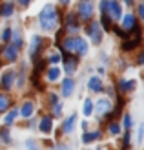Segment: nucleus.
I'll return each instance as SVG.
<instances>
[{
  "label": "nucleus",
  "mask_w": 144,
  "mask_h": 150,
  "mask_svg": "<svg viewBox=\"0 0 144 150\" xmlns=\"http://www.w3.org/2000/svg\"><path fill=\"white\" fill-rule=\"evenodd\" d=\"M39 18H40V28L44 29V31H53L55 26L58 24V13H57L55 7L49 6V4L46 7H42Z\"/></svg>",
  "instance_id": "f257e3e1"
},
{
  "label": "nucleus",
  "mask_w": 144,
  "mask_h": 150,
  "mask_svg": "<svg viewBox=\"0 0 144 150\" xmlns=\"http://www.w3.org/2000/svg\"><path fill=\"white\" fill-rule=\"evenodd\" d=\"M62 51H66V53L86 55L88 53V42L82 37H67L62 42Z\"/></svg>",
  "instance_id": "f03ea898"
},
{
  "label": "nucleus",
  "mask_w": 144,
  "mask_h": 150,
  "mask_svg": "<svg viewBox=\"0 0 144 150\" xmlns=\"http://www.w3.org/2000/svg\"><path fill=\"white\" fill-rule=\"evenodd\" d=\"M86 33L91 37V40L95 44H98L102 40V33H100V22H97V20H91L89 24L86 26Z\"/></svg>",
  "instance_id": "7ed1b4c3"
},
{
  "label": "nucleus",
  "mask_w": 144,
  "mask_h": 150,
  "mask_svg": "<svg viewBox=\"0 0 144 150\" xmlns=\"http://www.w3.org/2000/svg\"><path fill=\"white\" fill-rule=\"evenodd\" d=\"M106 13L110 15L111 20H119L122 17V6H120L119 0H108V7H106Z\"/></svg>",
  "instance_id": "20e7f679"
},
{
  "label": "nucleus",
  "mask_w": 144,
  "mask_h": 150,
  "mask_svg": "<svg viewBox=\"0 0 144 150\" xmlns=\"http://www.w3.org/2000/svg\"><path fill=\"white\" fill-rule=\"evenodd\" d=\"M79 17H80V20H89L93 17V4L89 0H84L79 6Z\"/></svg>",
  "instance_id": "39448f33"
},
{
  "label": "nucleus",
  "mask_w": 144,
  "mask_h": 150,
  "mask_svg": "<svg viewBox=\"0 0 144 150\" xmlns=\"http://www.w3.org/2000/svg\"><path fill=\"white\" fill-rule=\"evenodd\" d=\"M18 50L20 48H17L15 44H9V46H6L2 50V57L6 59L7 62H13V61H17V59H18Z\"/></svg>",
  "instance_id": "423d86ee"
},
{
  "label": "nucleus",
  "mask_w": 144,
  "mask_h": 150,
  "mask_svg": "<svg viewBox=\"0 0 144 150\" xmlns=\"http://www.w3.org/2000/svg\"><path fill=\"white\" fill-rule=\"evenodd\" d=\"M40 48H42V37L33 35L31 44H29V53H31V57H33V59H37V55H39Z\"/></svg>",
  "instance_id": "0eeeda50"
},
{
  "label": "nucleus",
  "mask_w": 144,
  "mask_h": 150,
  "mask_svg": "<svg viewBox=\"0 0 144 150\" xmlns=\"http://www.w3.org/2000/svg\"><path fill=\"white\" fill-rule=\"evenodd\" d=\"M97 112H98V115H106V114H110L111 112V101L110 99H98L97 103Z\"/></svg>",
  "instance_id": "6e6552de"
},
{
  "label": "nucleus",
  "mask_w": 144,
  "mask_h": 150,
  "mask_svg": "<svg viewBox=\"0 0 144 150\" xmlns=\"http://www.w3.org/2000/svg\"><path fill=\"white\" fill-rule=\"evenodd\" d=\"M120 18H122V28L126 31H131L135 28V24H137V17L131 15V13H128V15H124V17H120Z\"/></svg>",
  "instance_id": "1a4fd4ad"
},
{
  "label": "nucleus",
  "mask_w": 144,
  "mask_h": 150,
  "mask_svg": "<svg viewBox=\"0 0 144 150\" xmlns=\"http://www.w3.org/2000/svg\"><path fill=\"white\" fill-rule=\"evenodd\" d=\"M140 33H135V39L133 40H126V42H122V51H131V50H135V48H139L140 46Z\"/></svg>",
  "instance_id": "9d476101"
},
{
  "label": "nucleus",
  "mask_w": 144,
  "mask_h": 150,
  "mask_svg": "<svg viewBox=\"0 0 144 150\" xmlns=\"http://www.w3.org/2000/svg\"><path fill=\"white\" fill-rule=\"evenodd\" d=\"M66 29L71 33H77L79 31V22H77V17H75L73 13H70L66 17Z\"/></svg>",
  "instance_id": "9b49d317"
},
{
  "label": "nucleus",
  "mask_w": 144,
  "mask_h": 150,
  "mask_svg": "<svg viewBox=\"0 0 144 150\" xmlns=\"http://www.w3.org/2000/svg\"><path fill=\"white\" fill-rule=\"evenodd\" d=\"M62 53H64V68H66V71L67 73H73L75 70H77V59H75V57H67V53H66V51H62Z\"/></svg>",
  "instance_id": "f8f14e48"
},
{
  "label": "nucleus",
  "mask_w": 144,
  "mask_h": 150,
  "mask_svg": "<svg viewBox=\"0 0 144 150\" xmlns=\"http://www.w3.org/2000/svg\"><path fill=\"white\" fill-rule=\"evenodd\" d=\"M75 123H77V115L71 114V117H67L66 121H64V125H62V132H64V134H71V132L75 130Z\"/></svg>",
  "instance_id": "ddd939ff"
},
{
  "label": "nucleus",
  "mask_w": 144,
  "mask_h": 150,
  "mask_svg": "<svg viewBox=\"0 0 144 150\" xmlns=\"http://www.w3.org/2000/svg\"><path fill=\"white\" fill-rule=\"evenodd\" d=\"M53 119L49 117V115H44L42 119H40V125H39V128L42 130V134H49L51 130H53Z\"/></svg>",
  "instance_id": "4468645a"
},
{
  "label": "nucleus",
  "mask_w": 144,
  "mask_h": 150,
  "mask_svg": "<svg viewBox=\"0 0 144 150\" xmlns=\"http://www.w3.org/2000/svg\"><path fill=\"white\" fill-rule=\"evenodd\" d=\"M73 90H75V81L73 79H64L62 81V95L70 97L73 93Z\"/></svg>",
  "instance_id": "2eb2a0df"
},
{
  "label": "nucleus",
  "mask_w": 144,
  "mask_h": 150,
  "mask_svg": "<svg viewBox=\"0 0 144 150\" xmlns=\"http://www.w3.org/2000/svg\"><path fill=\"white\" fill-rule=\"evenodd\" d=\"M15 77H17V75H15V71H13V70H7V71L2 75V86H4V88H11L13 82H15Z\"/></svg>",
  "instance_id": "dca6fc26"
},
{
  "label": "nucleus",
  "mask_w": 144,
  "mask_h": 150,
  "mask_svg": "<svg viewBox=\"0 0 144 150\" xmlns=\"http://www.w3.org/2000/svg\"><path fill=\"white\" fill-rule=\"evenodd\" d=\"M119 86H120V93H126V92H130V90H133L135 86H137V82L135 81H126V79H119Z\"/></svg>",
  "instance_id": "f3484780"
},
{
  "label": "nucleus",
  "mask_w": 144,
  "mask_h": 150,
  "mask_svg": "<svg viewBox=\"0 0 144 150\" xmlns=\"http://www.w3.org/2000/svg\"><path fill=\"white\" fill-rule=\"evenodd\" d=\"M33 112H35V104H33V101H26L24 104H22V108H20V114L24 115V117H31Z\"/></svg>",
  "instance_id": "a211bd4d"
},
{
  "label": "nucleus",
  "mask_w": 144,
  "mask_h": 150,
  "mask_svg": "<svg viewBox=\"0 0 144 150\" xmlns=\"http://www.w3.org/2000/svg\"><path fill=\"white\" fill-rule=\"evenodd\" d=\"M88 88L93 92H102V79L100 77H91L88 81Z\"/></svg>",
  "instance_id": "6ab92c4d"
},
{
  "label": "nucleus",
  "mask_w": 144,
  "mask_h": 150,
  "mask_svg": "<svg viewBox=\"0 0 144 150\" xmlns=\"http://www.w3.org/2000/svg\"><path fill=\"white\" fill-rule=\"evenodd\" d=\"M46 77H48L49 82H55L57 79H60V70L57 68V66H51V68L48 70V75H46Z\"/></svg>",
  "instance_id": "aec40b11"
},
{
  "label": "nucleus",
  "mask_w": 144,
  "mask_h": 150,
  "mask_svg": "<svg viewBox=\"0 0 144 150\" xmlns=\"http://www.w3.org/2000/svg\"><path fill=\"white\" fill-rule=\"evenodd\" d=\"M100 137V132H86L84 130V136H82V143H91V141Z\"/></svg>",
  "instance_id": "412c9836"
},
{
  "label": "nucleus",
  "mask_w": 144,
  "mask_h": 150,
  "mask_svg": "<svg viewBox=\"0 0 144 150\" xmlns=\"http://www.w3.org/2000/svg\"><path fill=\"white\" fill-rule=\"evenodd\" d=\"M13 11H15V7H13L11 2H6V4H2V7H0V15H2V17H11Z\"/></svg>",
  "instance_id": "4be33fe9"
},
{
  "label": "nucleus",
  "mask_w": 144,
  "mask_h": 150,
  "mask_svg": "<svg viewBox=\"0 0 144 150\" xmlns=\"http://www.w3.org/2000/svg\"><path fill=\"white\" fill-rule=\"evenodd\" d=\"M17 115H18V110H11L9 114L6 115V119H4V125H6V126H11V125L15 123V119H17Z\"/></svg>",
  "instance_id": "5701e85b"
},
{
  "label": "nucleus",
  "mask_w": 144,
  "mask_h": 150,
  "mask_svg": "<svg viewBox=\"0 0 144 150\" xmlns=\"http://www.w3.org/2000/svg\"><path fill=\"white\" fill-rule=\"evenodd\" d=\"M9 104H11L9 97L4 95V93H0V114H2V112H6L7 108H9Z\"/></svg>",
  "instance_id": "b1692460"
},
{
  "label": "nucleus",
  "mask_w": 144,
  "mask_h": 150,
  "mask_svg": "<svg viewBox=\"0 0 144 150\" xmlns=\"http://www.w3.org/2000/svg\"><path fill=\"white\" fill-rule=\"evenodd\" d=\"M82 112H84L86 117L93 114V103H91V99H86L84 101V104H82Z\"/></svg>",
  "instance_id": "393cba45"
},
{
  "label": "nucleus",
  "mask_w": 144,
  "mask_h": 150,
  "mask_svg": "<svg viewBox=\"0 0 144 150\" xmlns=\"http://www.w3.org/2000/svg\"><path fill=\"white\" fill-rule=\"evenodd\" d=\"M0 137H2V141H6V143L11 141V137H9V126H2V128H0Z\"/></svg>",
  "instance_id": "a878e982"
},
{
  "label": "nucleus",
  "mask_w": 144,
  "mask_h": 150,
  "mask_svg": "<svg viewBox=\"0 0 144 150\" xmlns=\"http://www.w3.org/2000/svg\"><path fill=\"white\" fill-rule=\"evenodd\" d=\"M51 114H53V115H57V117L62 114V106H60V103H58V101L51 104Z\"/></svg>",
  "instance_id": "bb28decb"
},
{
  "label": "nucleus",
  "mask_w": 144,
  "mask_h": 150,
  "mask_svg": "<svg viewBox=\"0 0 144 150\" xmlns=\"http://www.w3.org/2000/svg\"><path fill=\"white\" fill-rule=\"evenodd\" d=\"M124 128H128V130H130L131 128V126H133V119H131V115L130 114H128V112H126V114H124Z\"/></svg>",
  "instance_id": "cd10ccee"
},
{
  "label": "nucleus",
  "mask_w": 144,
  "mask_h": 150,
  "mask_svg": "<svg viewBox=\"0 0 144 150\" xmlns=\"http://www.w3.org/2000/svg\"><path fill=\"white\" fill-rule=\"evenodd\" d=\"M110 20H111V18H110V15H108V13H102L100 24H102V26H104L106 29H110V28H111V24H110Z\"/></svg>",
  "instance_id": "c85d7f7f"
},
{
  "label": "nucleus",
  "mask_w": 144,
  "mask_h": 150,
  "mask_svg": "<svg viewBox=\"0 0 144 150\" xmlns=\"http://www.w3.org/2000/svg\"><path fill=\"white\" fill-rule=\"evenodd\" d=\"M108 128H110V132L113 134V136H119V134H120V126H119V125H117L115 121H111Z\"/></svg>",
  "instance_id": "c756f323"
},
{
  "label": "nucleus",
  "mask_w": 144,
  "mask_h": 150,
  "mask_svg": "<svg viewBox=\"0 0 144 150\" xmlns=\"http://www.w3.org/2000/svg\"><path fill=\"white\" fill-rule=\"evenodd\" d=\"M113 31H115V35H119L120 39H128L130 35H126V31H122L120 28H117V26H113Z\"/></svg>",
  "instance_id": "7c9ffc66"
},
{
  "label": "nucleus",
  "mask_w": 144,
  "mask_h": 150,
  "mask_svg": "<svg viewBox=\"0 0 144 150\" xmlns=\"http://www.w3.org/2000/svg\"><path fill=\"white\" fill-rule=\"evenodd\" d=\"M9 39H11V28H6V29H4V33H2V40L7 42Z\"/></svg>",
  "instance_id": "2f4dec72"
},
{
  "label": "nucleus",
  "mask_w": 144,
  "mask_h": 150,
  "mask_svg": "<svg viewBox=\"0 0 144 150\" xmlns=\"http://www.w3.org/2000/svg\"><path fill=\"white\" fill-rule=\"evenodd\" d=\"M60 61H62V57H60L58 53H57V55H51V57H49V62H51V64H58Z\"/></svg>",
  "instance_id": "473e14b6"
},
{
  "label": "nucleus",
  "mask_w": 144,
  "mask_h": 150,
  "mask_svg": "<svg viewBox=\"0 0 144 150\" xmlns=\"http://www.w3.org/2000/svg\"><path fill=\"white\" fill-rule=\"evenodd\" d=\"M130 137H131V136H130V132H128L126 136H124V143H122V146H124V148L130 146V143H131V139H130Z\"/></svg>",
  "instance_id": "72a5a7b5"
},
{
  "label": "nucleus",
  "mask_w": 144,
  "mask_h": 150,
  "mask_svg": "<svg viewBox=\"0 0 144 150\" xmlns=\"http://www.w3.org/2000/svg\"><path fill=\"white\" fill-rule=\"evenodd\" d=\"M142 134H144V126L140 125V128H139V134H137V141H139V143L142 141Z\"/></svg>",
  "instance_id": "f704fd0d"
},
{
  "label": "nucleus",
  "mask_w": 144,
  "mask_h": 150,
  "mask_svg": "<svg viewBox=\"0 0 144 150\" xmlns=\"http://www.w3.org/2000/svg\"><path fill=\"white\" fill-rule=\"evenodd\" d=\"M17 2H18V6H22V7H27L31 0H17Z\"/></svg>",
  "instance_id": "c9c22d12"
},
{
  "label": "nucleus",
  "mask_w": 144,
  "mask_h": 150,
  "mask_svg": "<svg viewBox=\"0 0 144 150\" xmlns=\"http://www.w3.org/2000/svg\"><path fill=\"white\" fill-rule=\"evenodd\" d=\"M57 101H58V97H57L55 93H49V103L53 104V103H57Z\"/></svg>",
  "instance_id": "e433bc0d"
},
{
  "label": "nucleus",
  "mask_w": 144,
  "mask_h": 150,
  "mask_svg": "<svg viewBox=\"0 0 144 150\" xmlns=\"http://www.w3.org/2000/svg\"><path fill=\"white\" fill-rule=\"evenodd\" d=\"M139 17H144V4H139Z\"/></svg>",
  "instance_id": "4c0bfd02"
},
{
  "label": "nucleus",
  "mask_w": 144,
  "mask_h": 150,
  "mask_svg": "<svg viewBox=\"0 0 144 150\" xmlns=\"http://www.w3.org/2000/svg\"><path fill=\"white\" fill-rule=\"evenodd\" d=\"M26 146H29V148H35V146H37V145H35V143H33V141H26Z\"/></svg>",
  "instance_id": "58836bf2"
},
{
  "label": "nucleus",
  "mask_w": 144,
  "mask_h": 150,
  "mask_svg": "<svg viewBox=\"0 0 144 150\" xmlns=\"http://www.w3.org/2000/svg\"><path fill=\"white\" fill-rule=\"evenodd\" d=\"M142 62H144V55L140 53V55H139V59H137V64H142Z\"/></svg>",
  "instance_id": "ea45409f"
},
{
  "label": "nucleus",
  "mask_w": 144,
  "mask_h": 150,
  "mask_svg": "<svg viewBox=\"0 0 144 150\" xmlns=\"http://www.w3.org/2000/svg\"><path fill=\"white\" fill-rule=\"evenodd\" d=\"M60 4H62V6H67V4H70V0H60Z\"/></svg>",
  "instance_id": "a19ab883"
},
{
  "label": "nucleus",
  "mask_w": 144,
  "mask_h": 150,
  "mask_svg": "<svg viewBox=\"0 0 144 150\" xmlns=\"http://www.w3.org/2000/svg\"><path fill=\"white\" fill-rule=\"evenodd\" d=\"M124 4H128V6H133V0H124Z\"/></svg>",
  "instance_id": "79ce46f5"
}]
</instances>
